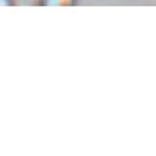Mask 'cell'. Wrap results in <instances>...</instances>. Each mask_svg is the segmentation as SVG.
Instances as JSON below:
<instances>
[]
</instances>
